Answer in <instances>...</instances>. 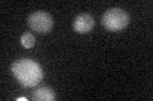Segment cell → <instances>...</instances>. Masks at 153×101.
<instances>
[{"label":"cell","mask_w":153,"mask_h":101,"mask_svg":"<svg viewBox=\"0 0 153 101\" xmlns=\"http://www.w3.org/2000/svg\"><path fill=\"white\" fill-rule=\"evenodd\" d=\"M94 27V18L88 13H82L76 15L73 22V28L79 34H85L89 33Z\"/></svg>","instance_id":"277c9868"},{"label":"cell","mask_w":153,"mask_h":101,"mask_svg":"<svg viewBox=\"0 0 153 101\" xmlns=\"http://www.w3.org/2000/svg\"><path fill=\"white\" fill-rule=\"evenodd\" d=\"M17 101H27V99L26 97H18Z\"/></svg>","instance_id":"52a82bcc"},{"label":"cell","mask_w":153,"mask_h":101,"mask_svg":"<svg viewBox=\"0 0 153 101\" xmlns=\"http://www.w3.org/2000/svg\"><path fill=\"white\" fill-rule=\"evenodd\" d=\"M21 44L25 47V48H27V49H30V48L35 47V44H36L35 36H33L32 33H30V32L23 33L22 37H21Z\"/></svg>","instance_id":"8992f818"},{"label":"cell","mask_w":153,"mask_h":101,"mask_svg":"<svg viewBox=\"0 0 153 101\" xmlns=\"http://www.w3.org/2000/svg\"><path fill=\"white\" fill-rule=\"evenodd\" d=\"M28 27L32 31H35L40 34H46L50 33L52 27H54V19L50 15L49 13L42 12V10H37L35 13H32L28 17Z\"/></svg>","instance_id":"3957f363"},{"label":"cell","mask_w":153,"mask_h":101,"mask_svg":"<svg viewBox=\"0 0 153 101\" xmlns=\"http://www.w3.org/2000/svg\"><path fill=\"white\" fill-rule=\"evenodd\" d=\"M101 23L110 32H120L129 25L130 15L121 8H112L103 13Z\"/></svg>","instance_id":"7a4b0ae2"},{"label":"cell","mask_w":153,"mask_h":101,"mask_svg":"<svg viewBox=\"0 0 153 101\" xmlns=\"http://www.w3.org/2000/svg\"><path fill=\"white\" fill-rule=\"evenodd\" d=\"M32 99L35 101H54L56 99V95L54 90L50 87H40L33 92Z\"/></svg>","instance_id":"5b68a950"},{"label":"cell","mask_w":153,"mask_h":101,"mask_svg":"<svg viewBox=\"0 0 153 101\" xmlns=\"http://www.w3.org/2000/svg\"><path fill=\"white\" fill-rule=\"evenodd\" d=\"M12 72L16 78L26 87H35L44 78L41 66L30 58L16 61L12 65Z\"/></svg>","instance_id":"6da1fadb"}]
</instances>
